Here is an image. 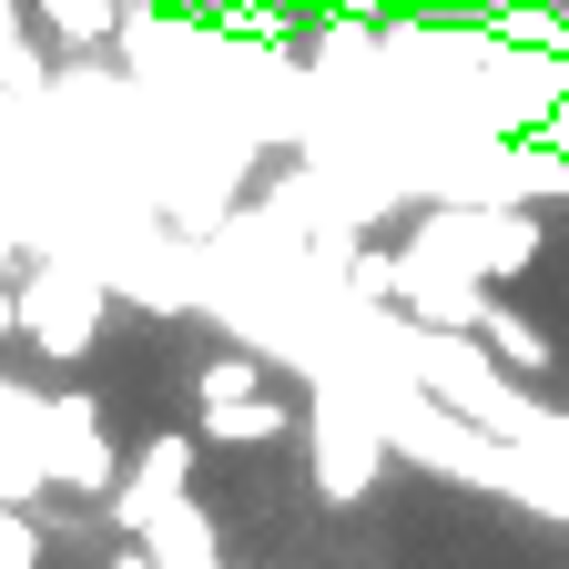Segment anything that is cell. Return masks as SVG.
I'll list each match as a JSON object with an SVG mask.
<instances>
[{"instance_id": "cell-2", "label": "cell", "mask_w": 569, "mask_h": 569, "mask_svg": "<svg viewBox=\"0 0 569 569\" xmlns=\"http://www.w3.org/2000/svg\"><path fill=\"white\" fill-rule=\"evenodd\" d=\"M183 468H193V438H153V458H142V488H112V519L163 529V519L183 509Z\"/></svg>"}, {"instance_id": "cell-10", "label": "cell", "mask_w": 569, "mask_h": 569, "mask_svg": "<svg viewBox=\"0 0 569 569\" xmlns=\"http://www.w3.org/2000/svg\"><path fill=\"white\" fill-rule=\"evenodd\" d=\"M11 326H21V296H0V336H11Z\"/></svg>"}, {"instance_id": "cell-11", "label": "cell", "mask_w": 569, "mask_h": 569, "mask_svg": "<svg viewBox=\"0 0 569 569\" xmlns=\"http://www.w3.org/2000/svg\"><path fill=\"white\" fill-rule=\"evenodd\" d=\"M498 11H529V0H498ZM539 11H549V0H539Z\"/></svg>"}, {"instance_id": "cell-1", "label": "cell", "mask_w": 569, "mask_h": 569, "mask_svg": "<svg viewBox=\"0 0 569 569\" xmlns=\"http://www.w3.org/2000/svg\"><path fill=\"white\" fill-rule=\"evenodd\" d=\"M92 316H102V296H92L82 274H31L21 284V336L51 346V356H82L92 346Z\"/></svg>"}, {"instance_id": "cell-3", "label": "cell", "mask_w": 569, "mask_h": 569, "mask_svg": "<svg viewBox=\"0 0 569 569\" xmlns=\"http://www.w3.org/2000/svg\"><path fill=\"white\" fill-rule=\"evenodd\" d=\"M41 41H71V51H102L122 31V0H31Z\"/></svg>"}, {"instance_id": "cell-6", "label": "cell", "mask_w": 569, "mask_h": 569, "mask_svg": "<svg viewBox=\"0 0 569 569\" xmlns=\"http://www.w3.org/2000/svg\"><path fill=\"white\" fill-rule=\"evenodd\" d=\"M0 82H11V92H41V51H31L21 0H0Z\"/></svg>"}, {"instance_id": "cell-7", "label": "cell", "mask_w": 569, "mask_h": 569, "mask_svg": "<svg viewBox=\"0 0 569 569\" xmlns=\"http://www.w3.org/2000/svg\"><path fill=\"white\" fill-rule=\"evenodd\" d=\"M244 397H264L254 367H244V356H213V367H203V417H224V407H244Z\"/></svg>"}, {"instance_id": "cell-4", "label": "cell", "mask_w": 569, "mask_h": 569, "mask_svg": "<svg viewBox=\"0 0 569 569\" xmlns=\"http://www.w3.org/2000/svg\"><path fill=\"white\" fill-rule=\"evenodd\" d=\"M478 326H488V336H478V346H488V356H498V367H519V377H529V367H549V336H539V326H529V316H509V306H488V316H478Z\"/></svg>"}, {"instance_id": "cell-8", "label": "cell", "mask_w": 569, "mask_h": 569, "mask_svg": "<svg viewBox=\"0 0 569 569\" xmlns=\"http://www.w3.org/2000/svg\"><path fill=\"white\" fill-rule=\"evenodd\" d=\"M284 427V407L274 397H244V407H224V417H203V438H274Z\"/></svg>"}, {"instance_id": "cell-9", "label": "cell", "mask_w": 569, "mask_h": 569, "mask_svg": "<svg viewBox=\"0 0 569 569\" xmlns=\"http://www.w3.org/2000/svg\"><path fill=\"white\" fill-rule=\"evenodd\" d=\"M21 559H31V529H21V519H0V569H21Z\"/></svg>"}, {"instance_id": "cell-5", "label": "cell", "mask_w": 569, "mask_h": 569, "mask_svg": "<svg viewBox=\"0 0 569 569\" xmlns=\"http://www.w3.org/2000/svg\"><path fill=\"white\" fill-rule=\"evenodd\" d=\"M316 438H326V488H336V498H356V468L377 458V438H356V427H346L336 407L316 417Z\"/></svg>"}]
</instances>
